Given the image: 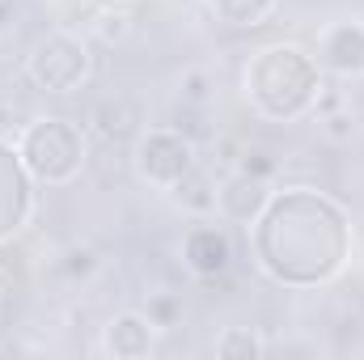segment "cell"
<instances>
[{
    "mask_svg": "<svg viewBox=\"0 0 364 360\" xmlns=\"http://www.w3.org/2000/svg\"><path fill=\"white\" fill-rule=\"evenodd\" d=\"M259 268L279 284L305 288L322 284L343 268L348 255V216L335 199L314 195L309 186H288L267 199L255 221Z\"/></svg>",
    "mask_w": 364,
    "mask_h": 360,
    "instance_id": "obj_1",
    "label": "cell"
},
{
    "mask_svg": "<svg viewBox=\"0 0 364 360\" xmlns=\"http://www.w3.org/2000/svg\"><path fill=\"white\" fill-rule=\"evenodd\" d=\"M242 93L255 115L272 123H296L318 106L322 93V68L314 55H305L296 43H272L250 55L242 73Z\"/></svg>",
    "mask_w": 364,
    "mask_h": 360,
    "instance_id": "obj_2",
    "label": "cell"
},
{
    "mask_svg": "<svg viewBox=\"0 0 364 360\" xmlns=\"http://www.w3.org/2000/svg\"><path fill=\"white\" fill-rule=\"evenodd\" d=\"M26 174L47 186H68L85 166V140L68 119H30L17 136Z\"/></svg>",
    "mask_w": 364,
    "mask_h": 360,
    "instance_id": "obj_3",
    "label": "cell"
},
{
    "mask_svg": "<svg viewBox=\"0 0 364 360\" xmlns=\"http://www.w3.org/2000/svg\"><path fill=\"white\" fill-rule=\"evenodd\" d=\"M157 327L149 322L144 309H123L102 327V352L114 360H144L157 348Z\"/></svg>",
    "mask_w": 364,
    "mask_h": 360,
    "instance_id": "obj_9",
    "label": "cell"
},
{
    "mask_svg": "<svg viewBox=\"0 0 364 360\" xmlns=\"http://www.w3.org/2000/svg\"><path fill=\"white\" fill-rule=\"evenodd\" d=\"M170 199L178 203L182 212H191V216H212V212H216V179H212V170L195 162V166L170 186Z\"/></svg>",
    "mask_w": 364,
    "mask_h": 360,
    "instance_id": "obj_10",
    "label": "cell"
},
{
    "mask_svg": "<svg viewBox=\"0 0 364 360\" xmlns=\"http://www.w3.org/2000/svg\"><path fill=\"white\" fill-rule=\"evenodd\" d=\"M267 199H272L267 179H255L246 170H229L225 179L216 182V216L220 221H233V225L250 229L259 221V212L267 208Z\"/></svg>",
    "mask_w": 364,
    "mask_h": 360,
    "instance_id": "obj_7",
    "label": "cell"
},
{
    "mask_svg": "<svg viewBox=\"0 0 364 360\" xmlns=\"http://www.w3.org/2000/svg\"><path fill=\"white\" fill-rule=\"evenodd\" d=\"M191 166H195V140L182 136L178 127H149L136 140V174L166 195Z\"/></svg>",
    "mask_w": 364,
    "mask_h": 360,
    "instance_id": "obj_5",
    "label": "cell"
},
{
    "mask_svg": "<svg viewBox=\"0 0 364 360\" xmlns=\"http://www.w3.org/2000/svg\"><path fill=\"white\" fill-rule=\"evenodd\" d=\"M9 127H17V110L9 102H0V132H9Z\"/></svg>",
    "mask_w": 364,
    "mask_h": 360,
    "instance_id": "obj_20",
    "label": "cell"
},
{
    "mask_svg": "<svg viewBox=\"0 0 364 360\" xmlns=\"http://www.w3.org/2000/svg\"><path fill=\"white\" fill-rule=\"evenodd\" d=\"M182 263H186L191 275H199V280L225 275L229 263H233V238H229V229L199 216V225H191L186 238H182Z\"/></svg>",
    "mask_w": 364,
    "mask_h": 360,
    "instance_id": "obj_6",
    "label": "cell"
},
{
    "mask_svg": "<svg viewBox=\"0 0 364 360\" xmlns=\"http://www.w3.org/2000/svg\"><path fill=\"white\" fill-rule=\"evenodd\" d=\"M93 55L90 43L73 30H51L43 34L30 55H26V81L43 93H73L90 81Z\"/></svg>",
    "mask_w": 364,
    "mask_h": 360,
    "instance_id": "obj_4",
    "label": "cell"
},
{
    "mask_svg": "<svg viewBox=\"0 0 364 360\" xmlns=\"http://www.w3.org/2000/svg\"><path fill=\"white\" fill-rule=\"evenodd\" d=\"M144 314H149V322L157 331H170V327H178V318H182V297H174V292H149Z\"/></svg>",
    "mask_w": 364,
    "mask_h": 360,
    "instance_id": "obj_15",
    "label": "cell"
},
{
    "mask_svg": "<svg viewBox=\"0 0 364 360\" xmlns=\"http://www.w3.org/2000/svg\"><path fill=\"white\" fill-rule=\"evenodd\" d=\"M110 4H132V0H110Z\"/></svg>",
    "mask_w": 364,
    "mask_h": 360,
    "instance_id": "obj_21",
    "label": "cell"
},
{
    "mask_svg": "<svg viewBox=\"0 0 364 360\" xmlns=\"http://www.w3.org/2000/svg\"><path fill=\"white\" fill-rule=\"evenodd\" d=\"M220 26H263L275 13V0H203Z\"/></svg>",
    "mask_w": 364,
    "mask_h": 360,
    "instance_id": "obj_11",
    "label": "cell"
},
{
    "mask_svg": "<svg viewBox=\"0 0 364 360\" xmlns=\"http://www.w3.org/2000/svg\"><path fill=\"white\" fill-rule=\"evenodd\" d=\"M318 68L335 77H364V21L348 17L322 30L318 38Z\"/></svg>",
    "mask_w": 364,
    "mask_h": 360,
    "instance_id": "obj_8",
    "label": "cell"
},
{
    "mask_svg": "<svg viewBox=\"0 0 364 360\" xmlns=\"http://www.w3.org/2000/svg\"><path fill=\"white\" fill-rule=\"evenodd\" d=\"M132 30H136V17H132V9L127 4H102L97 13H93V38L97 43H106V47H119V43H127L132 38Z\"/></svg>",
    "mask_w": 364,
    "mask_h": 360,
    "instance_id": "obj_13",
    "label": "cell"
},
{
    "mask_svg": "<svg viewBox=\"0 0 364 360\" xmlns=\"http://www.w3.org/2000/svg\"><path fill=\"white\" fill-rule=\"evenodd\" d=\"M322 132H326L335 144H348V140L356 136V119H352V115H339V110H326V115H322Z\"/></svg>",
    "mask_w": 364,
    "mask_h": 360,
    "instance_id": "obj_16",
    "label": "cell"
},
{
    "mask_svg": "<svg viewBox=\"0 0 364 360\" xmlns=\"http://www.w3.org/2000/svg\"><path fill=\"white\" fill-rule=\"evenodd\" d=\"M208 97H212V90H208V73L191 68V73L182 77V102H186V106H208Z\"/></svg>",
    "mask_w": 364,
    "mask_h": 360,
    "instance_id": "obj_17",
    "label": "cell"
},
{
    "mask_svg": "<svg viewBox=\"0 0 364 360\" xmlns=\"http://www.w3.org/2000/svg\"><path fill=\"white\" fill-rule=\"evenodd\" d=\"M237 170H246V174H255V179H267L272 182V174H275V162L267 157V153H242V162H237Z\"/></svg>",
    "mask_w": 364,
    "mask_h": 360,
    "instance_id": "obj_19",
    "label": "cell"
},
{
    "mask_svg": "<svg viewBox=\"0 0 364 360\" xmlns=\"http://www.w3.org/2000/svg\"><path fill=\"white\" fill-rule=\"evenodd\" d=\"M212 352L225 356V360H259V356H267V339L255 327H225L216 335Z\"/></svg>",
    "mask_w": 364,
    "mask_h": 360,
    "instance_id": "obj_12",
    "label": "cell"
},
{
    "mask_svg": "<svg viewBox=\"0 0 364 360\" xmlns=\"http://www.w3.org/2000/svg\"><path fill=\"white\" fill-rule=\"evenodd\" d=\"M93 268H97V255H93L90 246H73V250L64 255V271H68L73 280H85Z\"/></svg>",
    "mask_w": 364,
    "mask_h": 360,
    "instance_id": "obj_18",
    "label": "cell"
},
{
    "mask_svg": "<svg viewBox=\"0 0 364 360\" xmlns=\"http://www.w3.org/2000/svg\"><path fill=\"white\" fill-rule=\"evenodd\" d=\"M90 123H93V132H97L102 140H119V136H127V127H132V102L119 97V93L102 97V102L93 106Z\"/></svg>",
    "mask_w": 364,
    "mask_h": 360,
    "instance_id": "obj_14",
    "label": "cell"
}]
</instances>
